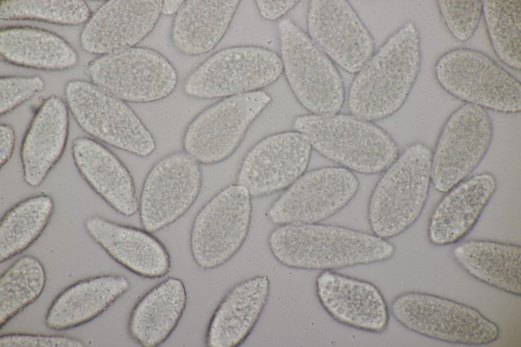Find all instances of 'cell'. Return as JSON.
I'll use <instances>...</instances> for the list:
<instances>
[{
  "instance_id": "obj_1",
  "label": "cell",
  "mask_w": 521,
  "mask_h": 347,
  "mask_svg": "<svg viewBox=\"0 0 521 347\" xmlns=\"http://www.w3.org/2000/svg\"><path fill=\"white\" fill-rule=\"evenodd\" d=\"M269 245L284 266L323 271L385 261L395 251L373 234L317 223L282 225L271 234Z\"/></svg>"
},
{
  "instance_id": "obj_2",
  "label": "cell",
  "mask_w": 521,
  "mask_h": 347,
  "mask_svg": "<svg viewBox=\"0 0 521 347\" xmlns=\"http://www.w3.org/2000/svg\"><path fill=\"white\" fill-rule=\"evenodd\" d=\"M419 32L406 23L392 35L358 72L350 88L353 115L368 121L398 110L416 80L421 64Z\"/></svg>"
},
{
  "instance_id": "obj_3",
  "label": "cell",
  "mask_w": 521,
  "mask_h": 347,
  "mask_svg": "<svg viewBox=\"0 0 521 347\" xmlns=\"http://www.w3.org/2000/svg\"><path fill=\"white\" fill-rule=\"evenodd\" d=\"M294 126L318 152L350 170L378 174L398 157L397 145L387 132L354 115H303L295 119Z\"/></svg>"
},
{
  "instance_id": "obj_4",
  "label": "cell",
  "mask_w": 521,
  "mask_h": 347,
  "mask_svg": "<svg viewBox=\"0 0 521 347\" xmlns=\"http://www.w3.org/2000/svg\"><path fill=\"white\" fill-rule=\"evenodd\" d=\"M432 152L422 143L408 148L387 169L368 206L373 234L387 240L409 228L420 216L431 182Z\"/></svg>"
},
{
  "instance_id": "obj_5",
  "label": "cell",
  "mask_w": 521,
  "mask_h": 347,
  "mask_svg": "<svg viewBox=\"0 0 521 347\" xmlns=\"http://www.w3.org/2000/svg\"><path fill=\"white\" fill-rule=\"evenodd\" d=\"M278 29L283 69L298 101L313 114H337L344 88L331 59L290 19L280 21Z\"/></svg>"
},
{
  "instance_id": "obj_6",
  "label": "cell",
  "mask_w": 521,
  "mask_h": 347,
  "mask_svg": "<svg viewBox=\"0 0 521 347\" xmlns=\"http://www.w3.org/2000/svg\"><path fill=\"white\" fill-rule=\"evenodd\" d=\"M390 310L408 329L443 341L482 345L495 341L500 335L497 324L476 309L432 294L403 293L393 300Z\"/></svg>"
},
{
  "instance_id": "obj_7",
  "label": "cell",
  "mask_w": 521,
  "mask_h": 347,
  "mask_svg": "<svg viewBox=\"0 0 521 347\" xmlns=\"http://www.w3.org/2000/svg\"><path fill=\"white\" fill-rule=\"evenodd\" d=\"M65 95L76 122L91 136L141 157L155 150L152 134L124 101L81 80L69 82Z\"/></svg>"
},
{
  "instance_id": "obj_8",
  "label": "cell",
  "mask_w": 521,
  "mask_h": 347,
  "mask_svg": "<svg viewBox=\"0 0 521 347\" xmlns=\"http://www.w3.org/2000/svg\"><path fill=\"white\" fill-rule=\"evenodd\" d=\"M435 72L446 91L470 104L504 112L521 109L520 82L480 51L452 50L438 59Z\"/></svg>"
},
{
  "instance_id": "obj_9",
  "label": "cell",
  "mask_w": 521,
  "mask_h": 347,
  "mask_svg": "<svg viewBox=\"0 0 521 347\" xmlns=\"http://www.w3.org/2000/svg\"><path fill=\"white\" fill-rule=\"evenodd\" d=\"M282 70L281 59L272 51L254 46L230 47L215 53L192 72L183 90L198 99L230 97L269 85Z\"/></svg>"
},
{
  "instance_id": "obj_10",
  "label": "cell",
  "mask_w": 521,
  "mask_h": 347,
  "mask_svg": "<svg viewBox=\"0 0 521 347\" xmlns=\"http://www.w3.org/2000/svg\"><path fill=\"white\" fill-rule=\"evenodd\" d=\"M93 83L123 101L145 103L169 96L178 81L176 71L152 49L130 47L103 55L90 63Z\"/></svg>"
},
{
  "instance_id": "obj_11",
  "label": "cell",
  "mask_w": 521,
  "mask_h": 347,
  "mask_svg": "<svg viewBox=\"0 0 521 347\" xmlns=\"http://www.w3.org/2000/svg\"><path fill=\"white\" fill-rule=\"evenodd\" d=\"M270 101L267 93L258 90L228 97L205 109L188 125L182 140L183 151L199 164L226 159Z\"/></svg>"
},
{
  "instance_id": "obj_12",
  "label": "cell",
  "mask_w": 521,
  "mask_h": 347,
  "mask_svg": "<svg viewBox=\"0 0 521 347\" xmlns=\"http://www.w3.org/2000/svg\"><path fill=\"white\" fill-rule=\"evenodd\" d=\"M251 197L234 185L221 191L195 215L190 233L191 254L201 268L217 267L229 260L246 239L251 214Z\"/></svg>"
},
{
  "instance_id": "obj_13",
  "label": "cell",
  "mask_w": 521,
  "mask_h": 347,
  "mask_svg": "<svg viewBox=\"0 0 521 347\" xmlns=\"http://www.w3.org/2000/svg\"><path fill=\"white\" fill-rule=\"evenodd\" d=\"M491 121L482 107L468 103L448 118L432 153L431 181L447 192L480 164L491 144Z\"/></svg>"
},
{
  "instance_id": "obj_14",
  "label": "cell",
  "mask_w": 521,
  "mask_h": 347,
  "mask_svg": "<svg viewBox=\"0 0 521 347\" xmlns=\"http://www.w3.org/2000/svg\"><path fill=\"white\" fill-rule=\"evenodd\" d=\"M201 185L199 164L185 151L157 161L144 179L139 200L143 228L158 231L179 219L194 204Z\"/></svg>"
},
{
  "instance_id": "obj_15",
  "label": "cell",
  "mask_w": 521,
  "mask_h": 347,
  "mask_svg": "<svg viewBox=\"0 0 521 347\" xmlns=\"http://www.w3.org/2000/svg\"><path fill=\"white\" fill-rule=\"evenodd\" d=\"M359 186L356 176L344 167L315 169L290 186L271 206L269 215L282 225L317 223L346 206Z\"/></svg>"
},
{
  "instance_id": "obj_16",
  "label": "cell",
  "mask_w": 521,
  "mask_h": 347,
  "mask_svg": "<svg viewBox=\"0 0 521 347\" xmlns=\"http://www.w3.org/2000/svg\"><path fill=\"white\" fill-rule=\"evenodd\" d=\"M307 24L313 42L349 72H359L373 55V38L346 1H311Z\"/></svg>"
},
{
  "instance_id": "obj_17",
  "label": "cell",
  "mask_w": 521,
  "mask_h": 347,
  "mask_svg": "<svg viewBox=\"0 0 521 347\" xmlns=\"http://www.w3.org/2000/svg\"><path fill=\"white\" fill-rule=\"evenodd\" d=\"M311 147L307 138L297 131L265 138L245 157L238 184L245 188L251 197L288 188L304 174Z\"/></svg>"
},
{
  "instance_id": "obj_18",
  "label": "cell",
  "mask_w": 521,
  "mask_h": 347,
  "mask_svg": "<svg viewBox=\"0 0 521 347\" xmlns=\"http://www.w3.org/2000/svg\"><path fill=\"white\" fill-rule=\"evenodd\" d=\"M316 287L321 304L338 323L378 334L387 328L388 307L372 283L327 270L316 277Z\"/></svg>"
},
{
  "instance_id": "obj_19",
  "label": "cell",
  "mask_w": 521,
  "mask_h": 347,
  "mask_svg": "<svg viewBox=\"0 0 521 347\" xmlns=\"http://www.w3.org/2000/svg\"><path fill=\"white\" fill-rule=\"evenodd\" d=\"M162 1H109L92 16L80 37L83 48L107 54L132 47L154 28Z\"/></svg>"
},
{
  "instance_id": "obj_20",
  "label": "cell",
  "mask_w": 521,
  "mask_h": 347,
  "mask_svg": "<svg viewBox=\"0 0 521 347\" xmlns=\"http://www.w3.org/2000/svg\"><path fill=\"white\" fill-rule=\"evenodd\" d=\"M85 229L93 239L117 263L147 278L164 276L170 271L169 253L151 232L99 216L88 218Z\"/></svg>"
},
{
  "instance_id": "obj_21",
  "label": "cell",
  "mask_w": 521,
  "mask_h": 347,
  "mask_svg": "<svg viewBox=\"0 0 521 347\" xmlns=\"http://www.w3.org/2000/svg\"><path fill=\"white\" fill-rule=\"evenodd\" d=\"M72 153L80 175L110 207L127 217L138 211L139 200L133 178L115 154L86 136L74 139Z\"/></svg>"
},
{
  "instance_id": "obj_22",
  "label": "cell",
  "mask_w": 521,
  "mask_h": 347,
  "mask_svg": "<svg viewBox=\"0 0 521 347\" xmlns=\"http://www.w3.org/2000/svg\"><path fill=\"white\" fill-rule=\"evenodd\" d=\"M497 187L489 172L476 175L447 191L434 209L428 221V238L437 246L457 243L478 221Z\"/></svg>"
},
{
  "instance_id": "obj_23",
  "label": "cell",
  "mask_w": 521,
  "mask_h": 347,
  "mask_svg": "<svg viewBox=\"0 0 521 347\" xmlns=\"http://www.w3.org/2000/svg\"><path fill=\"white\" fill-rule=\"evenodd\" d=\"M68 107L60 97L46 99L35 114L22 141L20 157L26 183L39 186L61 158L69 134Z\"/></svg>"
},
{
  "instance_id": "obj_24",
  "label": "cell",
  "mask_w": 521,
  "mask_h": 347,
  "mask_svg": "<svg viewBox=\"0 0 521 347\" xmlns=\"http://www.w3.org/2000/svg\"><path fill=\"white\" fill-rule=\"evenodd\" d=\"M270 281L257 276L239 283L223 298L210 320L206 335L209 347L242 344L256 324L267 302Z\"/></svg>"
},
{
  "instance_id": "obj_25",
  "label": "cell",
  "mask_w": 521,
  "mask_h": 347,
  "mask_svg": "<svg viewBox=\"0 0 521 347\" xmlns=\"http://www.w3.org/2000/svg\"><path fill=\"white\" fill-rule=\"evenodd\" d=\"M130 287L118 275L98 276L71 285L54 300L46 317L47 326L64 330L86 323L102 313Z\"/></svg>"
},
{
  "instance_id": "obj_26",
  "label": "cell",
  "mask_w": 521,
  "mask_h": 347,
  "mask_svg": "<svg viewBox=\"0 0 521 347\" xmlns=\"http://www.w3.org/2000/svg\"><path fill=\"white\" fill-rule=\"evenodd\" d=\"M185 286L170 277L149 291L135 304L129 319L131 337L144 347H155L165 341L177 326L185 309Z\"/></svg>"
},
{
  "instance_id": "obj_27",
  "label": "cell",
  "mask_w": 521,
  "mask_h": 347,
  "mask_svg": "<svg viewBox=\"0 0 521 347\" xmlns=\"http://www.w3.org/2000/svg\"><path fill=\"white\" fill-rule=\"evenodd\" d=\"M452 254L459 265L475 278L520 296V245L488 240H470L457 245Z\"/></svg>"
},
{
  "instance_id": "obj_28",
  "label": "cell",
  "mask_w": 521,
  "mask_h": 347,
  "mask_svg": "<svg viewBox=\"0 0 521 347\" xmlns=\"http://www.w3.org/2000/svg\"><path fill=\"white\" fill-rule=\"evenodd\" d=\"M239 1H184L176 15L171 39L179 51L188 55L212 50L223 36Z\"/></svg>"
},
{
  "instance_id": "obj_29",
  "label": "cell",
  "mask_w": 521,
  "mask_h": 347,
  "mask_svg": "<svg viewBox=\"0 0 521 347\" xmlns=\"http://www.w3.org/2000/svg\"><path fill=\"white\" fill-rule=\"evenodd\" d=\"M0 54L9 63L45 70L69 69L78 61L76 52L62 37L30 26L2 28Z\"/></svg>"
},
{
  "instance_id": "obj_30",
  "label": "cell",
  "mask_w": 521,
  "mask_h": 347,
  "mask_svg": "<svg viewBox=\"0 0 521 347\" xmlns=\"http://www.w3.org/2000/svg\"><path fill=\"white\" fill-rule=\"evenodd\" d=\"M51 197L41 194L23 200L9 210L0 223V262L29 247L47 226L54 210Z\"/></svg>"
},
{
  "instance_id": "obj_31",
  "label": "cell",
  "mask_w": 521,
  "mask_h": 347,
  "mask_svg": "<svg viewBox=\"0 0 521 347\" xmlns=\"http://www.w3.org/2000/svg\"><path fill=\"white\" fill-rule=\"evenodd\" d=\"M46 274L36 257H21L9 267L0 279L1 328L25 306L35 301L45 285Z\"/></svg>"
},
{
  "instance_id": "obj_32",
  "label": "cell",
  "mask_w": 521,
  "mask_h": 347,
  "mask_svg": "<svg viewBox=\"0 0 521 347\" xmlns=\"http://www.w3.org/2000/svg\"><path fill=\"white\" fill-rule=\"evenodd\" d=\"M482 13L493 47L505 64L520 70V1H482Z\"/></svg>"
},
{
  "instance_id": "obj_33",
  "label": "cell",
  "mask_w": 521,
  "mask_h": 347,
  "mask_svg": "<svg viewBox=\"0 0 521 347\" xmlns=\"http://www.w3.org/2000/svg\"><path fill=\"white\" fill-rule=\"evenodd\" d=\"M91 15L81 0H6L1 1L0 17L4 20H34L60 25H75Z\"/></svg>"
},
{
  "instance_id": "obj_34",
  "label": "cell",
  "mask_w": 521,
  "mask_h": 347,
  "mask_svg": "<svg viewBox=\"0 0 521 347\" xmlns=\"http://www.w3.org/2000/svg\"><path fill=\"white\" fill-rule=\"evenodd\" d=\"M440 12L451 33L465 41L475 32L482 13V1H438Z\"/></svg>"
},
{
  "instance_id": "obj_35",
  "label": "cell",
  "mask_w": 521,
  "mask_h": 347,
  "mask_svg": "<svg viewBox=\"0 0 521 347\" xmlns=\"http://www.w3.org/2000/svg\"><path fill=\"white\" fill-rule=\"evenodd\" d=\"M45 82L40 77L2 76L0 78L1 116L10 112L41 92Z\"/></svg>"
},
{
  "instance_id": "obj_36",
  "label": "cell",
  "mask_w": 521,
  "mask_h": 347,
  "mask_svg": "<svg viewBox=\"0 0 521 347\" xmlns=\"http://www.w3.org/2000/svg\"><path fill=\"white\" fill-rule=\"evenodd\" d=\"M0 346L83 347L84 345L77 339L66 336L11 333L1 336Z\"/></svg>"
},
{
  "instance_id": "obj_37",
  "label": "cell",
  "mask_w": 521,
  "mask_h": 347,
  "mask_svg": "<svg viewBox=\"0 0 521 347\" xmlns=\"http://www.w3.org/2000/svg\"><path fill=\"white\" fill-rule=\"evenodd\" d=\"M298 1H256L261 15L266 19L275 20L294 7Z\"/></svg>"
},
{
  "instance_id": "obj_38",
  "label": "cell",
  "mask_w": 521,
  "mask_h": 347,
  "mask_svg": "<svg viewBox=\"0 0 521 347\" xmlns=\"http://www.w3.org/2000/svg\"><path fill=\"white\" fill-rule=\"evenodd\" d=\"M15 141V132L13 127L7 124H1L0 127V164L1 168L12 157Z\"/></svg>"
},
{
  "instance_id": "obj_39",
  "label": "cell",
  "mask_w": 521,
  "mask_h": 347,
  "mask_svg": "<svg viewBox=\"0 0 521 347\" xmlns=\"http://www.w3.org/2000/svg\"><path fill=\"white\" fill-rule=\"evenodd\" d=\"M184 1H165L163 2L162 12L165 14H171L178 12Z\"/></svg>"
}]
</instances>
